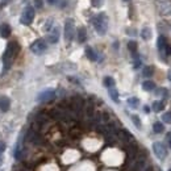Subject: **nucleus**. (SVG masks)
<instances>
[{"label":"nucleus","mask_w":171,"mask_h":171,"mask_svg":"<svg viewBox=\"0 0 171 171\" xmlns=\"http://www.w3.org/2000/svg\"><path fill=\"white\" fill-rule=\"evenodd\" d=\"M19 43L16 41H11L8 42L7 47L4 50V54H3V66H4V71L9 70V67L12 66V63L15 62V58L17 56L19 53Z\"/></svg>","instance_id":"1"},{"label":"nucleus","mask_w":171,"mask_h":171,"mask_svg":"<svg viewBox=\"0 0 171 171\" xmlns=\"http://www.w3.org/2000/svg\"><path fill=\"white\" fill-rule=\"evenodd\" d=\"M92 24H93V28L96 29V32L99 33L100 36H104L107 33L108 29V17L106 13H99L96 15L92 20Z\"/></svg>","instance_id":"2"},{"label":"nucleus","mask_w":171,"mask_h":171,"mask_svg":"<svg viewBox=\"0 0 171 171\" xmlns=\"http://www.w3.org/2000/svg\"><path fill=\"white\" fill-rule=\"evenodd\" d=\"M33 20H34V8L28 5V7L24 8L23 15H21V17H20V21H21V24H24V25H30L33 23Z\"/></svg>","instance_id":"3"},{"label":"nucleus","mask_w":171,"mask_h":171,"mask_svg":"<svg viewBox=\"0 0 171 171\" xmlns=\"http://www.w3.org/2000/svg\"><path fill=\"white\" fill-rule=\"evenodd\" d=\"M46 49H47V43L45 42V40H42V38H38V40H36V41L30 45L32 53L37 54V56H40V54H43V53L46 52Z\"/></svg>","instance_id":"4"},{"label":"nucleus","mask_w":171,"mask_h":171,"mask_svg":"<svg viewBox=\"0 0 171 171\" xmlns=\"http://www.w3.org/2000/svg\"><path fill=\"white\" fill-rule=\"evenodd\" d=\"M157 8L162 16H171V2L170 0H155Z\"/></svg>","instance_id":"5"},{"label":"nucleus","mask_w":171,"mask_h":171,"mask_svg":"<svg viewBox=\"0 0 171 171\" xmlns=\"http://www.w3.org/2000/svg\"><path fill=\"white\" fill-rule=\"evenodd\" d=\"M153 151L157 155V158L161 159V161H163L167 155V149L162 142H154L153 143Z\"/></svg>","instance_id":"6"},{"label":"nucleus","mask_w":171,"mask_h":171,"mask_svg":"<svg viewBox=\"0 0 171 171\" xmlns=\"http://www.w3.org/2000/svg\"><path fill=\"white\" fill-rule=\"evenodd\" d=\"M74 37V20L67 19L65 23V40L70 42Z\"/></svg>","instance_id":"7"},{"label":"nucleus","mask_w":171,"mask_h":171,"mask_svg":"<svg viewBox=\"0 0 171 171\" xmlns=\"http://www.w3.org/2000/svg\"><path fill=\"white\" fill-rule=\"evenodd\" d=\"M54 96H56V91L54 90H45L37 96V100L38 101H47V100H52Z\"/></svg>","instance_id":"8"},{"label":"nucleus","mask_w":171,"mask_h":171,"mask_svg":"<svg viewBox=\"0 0 171 171\" xmlns=\"http://www.w3.org/2000/svg\"><path fill=\"white\" fill-rule=\"evenodd\" d=\"M11 108V100L7 96H0V111L2 112H8Z\"/></svg>","instance_id":"9"},{"label":"nucleus","mask_w":171,"mask_h":171,"mask_svg":"<svg viewBox=\"0 0 171 171\" xmlns=\"http://www.w3.org/2000/svg\"><path fill=\"white\" fill-rule=\"evenodd\" d=\"M11 33H12V29H11V26L8 24H2L0 25V36L3 38H8L11 36Z\"/></svg>","instance_id":"10"},{"label":"nucleus","mask_w":171,"mask_h":171,"mask_svg":"<svg viewBox=\"0 0 171 171\" xmlns=\"http://www.w3.org/2000/svg\"><path fill=\"white\" fill-rule=\"evenodd\" d=\"M59 40V29L54 28V30L50 33V36H47V41L50 43H57Z\"/></svg>","instance_id":"11"},{"label":"nucleus","mask_w":171,"mask_h":171,"mask_svg":"<svg viewBox=\"0 0 171 171\" xmlns=\"http://www.w3.org/2000/svg\"><path fill=\"white\" fill-rule=\"evenodd\" d=\"M78 42L79 43H83L86 40H87V30H86V28L84 26H80V28L78 29Z\"/></svg>","instance_id":"12"},{"label":"nucleus","mask_w":171,"mask_h":171,"mask_svg":"<svg viewBox=\"0 0 171 171\" xmlns=\"http://www.w3.org/2000/svg\"><path fill=\"white\" fill-rule=\"evenodd\" d=\"M86 56H87V58L90 59V61H96V59H97V54H96L95 50H93L92 47H90V46L86 47Z\"/></svg>","instance_id":"13"},{"label":"nucleus","mask_w":171,"mask_h":171,"mask_svg":"<svg viewBox=\"0 0 171 171\" xmlns=\"http://www.w3.org/2000/svg\"><path fill=\"white\" fill-rule=\"evenodd\" d=\"M166 45H167L166 38H164L163 36H159V37H158V41H157L158 50H159V52H163V50H164V47H166Z\"/></svg>","instance_id":"14"},{"label":"nucleus","mask_w":171,"mask_h":171,"mask_svg":"<svg viewBox=\"0 0 171 171\" xmlns=\"http://www.w3.org/2000/svg\"><path fill=\"white\" fill-rule=\"evenodd\" d=\"M142 88L145 91H153L154 88H155V83H154L153 80H145L142 83Z\"/></svg>","instance_id":"15"},{"label":"nucleus","mask_w":171,"mask_h":171,"mask_svg":"<svg viewBox=\"0 0 171 171\" xmlns=\"http://www.w3.org/2000/svg\"><path fill=\"white\" fill-rule=\"evenodd\" d=\"M141 37L143 38V40H150V38H151V29L150 28H147V26H146V28H143L142 30H141Z\"/></svg>","instance_id":"16"},{"label":"nucleus","mask_w":171,"mask_h":171,"mask_svg":"<svg viewBox=\"0 0 171 171\" xmlns=\"http://www.w3.org/2000/svg\"><path fill=\"white\" fill-rule=\"evenodd\" d=\"M163 108H164V103H163L162 100H157V101H154V103H153V111H155V112H161Z\"/></svg>","instance_id":"17"},{"label":"nucleus","mask_w":171,"mask_h":171,"mask_svg":"<svg viewBox=\"0 0 171 171\" xmlns=\"http://www.w3.org/2000/svg\"><path fill=\"white\" fill-rule=\"evenodd\" d=\"M153 74H154V66H146V67H143V71H142V75L143 76L150 78Z\"/></svg>","instance_id":"18"},{"label":"nucleus","mask_w":171,"mask_h":171,"mask_svg":"<svg viewBox=\"0 0 171 171\" xmlns=\"http://www.w3.org/2000/svg\"><path fill=\"white\" fill-rule=\"evenodd\" d=\"M108 93H109V96H111V99L115 101V103H119V92H117V90L116 88H109V91H108Z\"/></svg>","instance_id":"19"},{"label":"nucleus","mask_w":171,"mask_h":171,"mask_svg":"<svg viewBox=\"0 0 171 171\" xmlns=\"http://www.w3.org/2000/svg\"><path fill=\"white\" fill-rule=\"evenodd\" d=\"M153 130L157 134H159V133H162V132L164 130V126H163V124H162V123H159V121H157V123H154V124H153Z\"/></svg>","instance_id":"20"},{"label":"nucleus","mask_w":171,"mask_h":171,"mask_svg":"<svg viewBox=\"0 0 171 171\" xmlns=\"http://www.w3.org/2000/svg\"><path fill=\"white\" fill-rule=\"evenodd\" d=\"M128 104H129V107H132V108H137L140 106V99L138 97H129L128 99Z\"/></svg>","instance_id":"21"},{"label":"nucleus","mask_w":171,"mask_h":171,"mask_svg":"<svg viewBox=\"0 0 171 171\" xmlns=\"http://www.w3.org/2000/svg\"><path fill=\"white\" fill-rule=\"evenodd\" d=\"M104 86L108 87V88L115 87V79L112 76H106V78H104Z\"/></svg>","instance_id":"22"},{"label":"nucleus","mask_w":171,"mask_h":171,"mask_svg":"<svg viewBox=\"0 0 171 171\" xmlns=\"http://www.w3.org/2000/svg\"><path fill=\"white\" fill-rule=\"evenodd\" d=\"M128 49L132 53H136L137 52V42L136 41H129L128 42Z\"/></svg>","instance_id":"23"},{"label":"nucleus","mask_w":171,"mask_h":171,"mask_svg":"<svg viewBox=\"0 0 171 171\" xmlns=\"http://www.w3.org/2000/svg\"><path fill=\"white\" fill-rule=\"evenodd\" d=\"M162 120H163V123H166V124H171V112H166V113H163V115H162Z\"/></svg>","instance_id":"24"},{"label":"nucleus","mask_w":171,"mask_h":171,"mask_svg":"<svg viewBox=\"0 0 171 171\" xmlns=\"http://www.w3.org/2000/svg\"><path fill=\"white\" fill-rule=\"evenodd\" d=\"M132 120H133V123H134V125L137 126L138 129H141V121H140V117L137 115H133L132 116Z\"/></svg>","instance_id":"25"},{"label":"nucleus","mask_w":171,"mask_h":171,"mask_svg":"<svg viewBox=\"0 0 171 171\" xmlns=\"http://www.w3.org/2000/svg\"><path fill=\"white\" fill-rule=\"evenodd\" d=\"M103 2H104V0H91L93 7H100V5H103Z\"/></svg>","instance_id":"26"},{"label":"nucleus","mask_w":171,"mask_h":171,"mask_svg":"<svg viewBox=\"0 0 171 171\" xmlns=\"http://www.w3.org/2000/svg\"><path fill=\"white\" fill-rule=\"evenodd\" d=\"M157 95H163V96H167V91H166V88H159V90L155 92Z\"/></svg>","instance_id":"27"},{"label":"nucleus","mask_w":171,"mask_h":171,"mask_svg":"<svg viewBox=\"0 0 171 171\" xmlns=\"http://www.w3.org/2000/svg\"><path fill=\"white\" fill-rule=\"evenodd\" d=\"M34 5H36V7L37 8H42V0H34Z\"/></svg>","instance_id":"28"},{"label":"nucleus","mask_w":171,"mask_h":171,"mask_svg":"<svg viewBox=\"0 0 171 171\" xmlns=\"http://www.w3.org/2000/svg\"><path fill=\"white\" fill-rule=\"evenodd\" d=\"M4 150H5V143L0 141V154H2Z\"/></svg>","instance_id":"29"},{"label":"nucleus","mask_w":171,"mask_h":171,"mask_svg":"<svg viewBox=\"0 0 171 171\" xmlns=\"http://www.w3.org/2000/svg\"><path fill=\"white\" fill-rule=\"evenodd\" d=\"M164 50H166L167 54H171V45H169V43H167L166 47H164Z\"/></svg>","instance_id":"30"},{"label":"nucleus","mask_w":171,"mask_h":171,"mask_svg":"<svg viewBox=\"0 0 171 171\" xmlns=\"http://www.w3.org/2000/svg\"><path fill=\"white\" fill-rule=\"evenodd\" d=\"M167 142H169V146H170V149H171V133L167 134Z\"/></svg>","instance_id":"31"},{"label":"nucleus","mask_w":171,"mask_h":171,"mask_svg":"<svg viewBox=\"0 0 171 171\" xmlns=\"http://www.w3.org/2000/svg\"><path fill=\"white\" fill-rule=\"evenodd\" d=\"M143 111H145V113H149V112H150V108H149L147 106H145V107H143Z\"/></svg>","instance_id":"32"},{"label":"nucleus","mask_w":171,"mask_h":171,"mask_svg":"<svg viewBox=\"0 0 171 171\" xmlns=\"http://www.w3.org/2000/svg\"><path fill=\"white\" fill-rule=\"evenodd\" d=\"M167 78H169V80L171 82V70L169 71V74H167Z\"/></svg>","instance_id":"33"},{"label":"nucleus","mask_w":171,"mask_h":171,"mask_svg":"<svg viewBox=\"0 0 171 171\" xmlns=\"http://www.w3.org/2000/svg\"><path fill=\"white\" fill-rule=\"evenodd\" d=\"M56 2H57V0H47V3H50V4H54Z\"/></svg>","instance_id":"34"},{"label":"nucleus","mask_w":171,"mask_h":171,"mask_svg":"<svg viewBox=\"0 0 171 171\" xmlns=\"http://www.w3.org/2000/svg\"><path fill=\"white\" fill-rule=\"evenodd\" d=\"M124 2H129V0H124Z\"/></svg>","instance_id":"35"},{"label":"nucleus","mask_w":171,"mask_h":171,"mask_svg":"<svg viewBox=\"0 0 171 171\" xmlns=\"http://www.w3.org/2000/svg\"><path fill=\"white\" fill-rule=\"evenodd\" d=\"M169 171H171V169H170V170H169Z\"/></svg>","instance_id":"36"}]
</instances>
